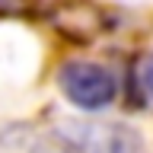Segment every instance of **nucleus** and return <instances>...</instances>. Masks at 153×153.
<instances>
[{"instance_id":"1","label":"nucleus","mask_w":153,"mask_h":153,"mask_svg":"<svg viewBox=\"0 0 153 153\" xmlns=\"http://www.w3.org/2000/svg\"><path fill=\"white\" fill-rule=\"evenodd\" d=\"M57 76H61V89L67 93V99H70L76 108H86V112L105 108V105L115 99V93H118L115 76L108 74L102 64L70 61V64L61 67Z\"/></svg>"},{"instance_id":"2","label":"nucleus","mask_w":153,"mask_h":153,"mask_svg":"<svg viewBox=\"0 0 153 153\" xmlns=\"http://www.w3.org/2000/svg\"><path fill=\"white\" fill-rule=\"evenodd\" d=\"M140 83H143V89L153 96V54L143 61V67H140Z\"/></svg>"}]
</instances>
